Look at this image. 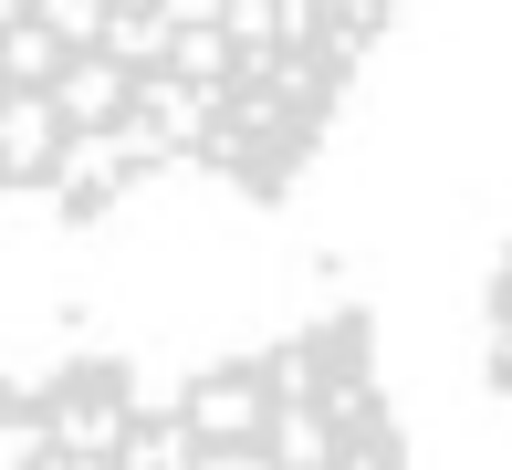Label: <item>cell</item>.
<instances>
[{
	"mask_svg": "<svg viewBox=\"0 0 512 470\" xmlns=\"http://www.w3.org/2000/svg\"><path fill=\"white\" fill-rule=\"evenodd\" d=\"M157 63H178L189 84H230V63H241V42L220 32V21H168V53Z\"/></svg>",
	"mask_w": 512,
	"mask_h": 470,
	"instance_id": "obj_7",
	"label": "cell"
},
{
	"mask_svg": "<svg viewBox=\"0 0 512 470\" xmlns=\"http://www.w3.org/2000/svg\"><path fill=\"white\" fill-rule=\"evenodd\" d=\"M115 439H126V408H115L105 387H63L53 408H42V460H115Z\"/></svg>",
	"mask_w": 512,
	"mask_h": 470,
	"instance_id": "obj_3",
	"label": "cell"
},
{
	"mask_svg": "<svg viewBox=\"0 0 512 470\" xmlns=\"http://www.w3.org/2000/svg\"><path fill=\"white\" fill-rule=\"evenodd\" d=\"M42 94H53L63 126H105V115H126V63H115L105 42H74V53L53 63V84H42Z\"/></svg>",
	"mask_w": 512,
	"mask_h": 470,
	"instance_id": "obj_4",
	"label": "cell"
},
{
	"mask_svg": "<svg viewBox=\"0 0 512 470\" xmlns=\"http://www.w3.org/2000/svg\"><path fill=\"white\" fill-rule=\"evenodd\" d=\"M377 21H387V0H314V42H324V53H345V63L377 42Z\"/></svg>",
	"mask_w": 512,
	"mask_h": 470,
	"instance_id": "obj_10",
	"label": "cell"
},
{
	"mask_svg": "<svg viewBox=\"0 0 512 470\" xmlns=\"http://www.w3.org/2000/svg\"><path fill=\"white\" fill-rule=\"evenodd\" d=\"M262 439H272L283 470H324V460H335V429H324L314 397H272V408H262Z\"/></svg>",
	"mask_w": 512,
	"mask_h": 470,
	"instance_id": "obj_6",
	"label": "cell"
},
{
	"mask_svg": "<svg viewBox=\"0 0 512 470\" xmlns=\"http://www.w3.org/2000/svg\"><path fill=\"white\" fill-rule=\"evenodd\" d=\"M11 11H21V0H0V21H11Z\"/></svg>",
	"mask_w": 512,
	"mask_h": 470,
	"instance_id": "obj_12",
	"label": "cell"
},
{
	"mask_svg": "<svg viewBox=\"0 0 512 470\" xmlns=\"http://www.w3.org/2000/svg\"><path fill=\"white\" fill-rule=\"evenodd\" d=\"M262 408H272V387L251 366H220V376H199L189 387V439H199V460H220V450H262Z\"/></svg>",
	"mask_w": 512,
	"mask_h": 470,
	"instance_id": "obj_1",
	"label": "cell"
},
{
	"mask_svg": "<svg viewBox=\"0 0 512 470\" xmlns=\"http://www.w3.org/2000/svg\"><path fill=\"white\" fill-rule=\"evenodd\" d=\"M53 136H63L53 94H42V84H0V178L42 188V157H53Z\"/></svg>",
	"mask_w": 512,
	"mask_h": 470,
	"instance_id": "obj_5",
	"label": "cell"
},
{
	"mask_svg": "<svg viewBox=\"0 0 512 470\" xmlns=\"http://www.w3.org/2000/svg\"><path fill=\"white\" fill-rule=\"evenodd\" d=\"M53 63H63V42L42 32L32 11H11V21H0V84H53Z\"/></svg>",
	"mask_w": 512,
	"mask_h": 470,
	"instance_id": "obj_8",
	"label": "cell"
},
{
	"mask_svg": "<svg viewBox=\"0 0 512 470\" xmlns=\"http://www.w3.org/2000/svg\"><path fill=\"white\" fill-rule=\"evenodd\" d=\"M21 460H42V418H11V408H0V470H21Z\"/></svg>",
	"mask_w": 512,
	"mask_h": 470,
	"instance_id": "obj_11",
	"label": "cell"
},
{
	"mask_svg": "<svg viewBox=\"0 0 512 470\" xmlns=\"http://www.w3.org/2000/svg\"><path fill=\"white\" fill-rule=\"evenodd\" d=\"M42 188H53L63 209H105L115 188H126V147H115V126H63L53 157H42Z\"/></svg>",
	"mask_w": 512,
	"mask_h": 470,
	"instance_id": "obj_2",
	"label": "cell"
},
{
	"mask_svg": "<svg viewBox=\"0 0 512 470\" xmlns=\"http://www.w3.org/2000/svg\"><path fill=\"white\" fill-rule=\"evenodd\" d=\"M115 460H126V470H189V460H199V439H189V418H147V429L126 418Z\"/></svg>",
	"mask_w": 512,
	"mask_h": 470,
	"instance_id": "obj_9",
	"label": "cell"
}]
</instances>
